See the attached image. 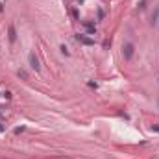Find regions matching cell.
<instances>
[{
  "label": "cell",
  "mask_w": 159,
  "mask_h": 159,
  "mask_svg": "<svg viewBox=\"0 0 159 159\" xmlns=\"http://www.w3.org/2000/svg\"><path fill=\"white\" fill-rule=\"evenodd\" d=\"M28 61H30V67L33 68V71H39V68H41V65H39V59L35 58V54H30V56H28Z\"/></svg>",
  "instance_id": "obj_2"
},
{
  "label": "cell",
  "mask_w": 159,
  "mask_h": 159,
  "mask_svg": "<svg viewBox=\"0 0 159 159\" xmlns=\"http://www.w3.org/2000/svg\"><path fill=\"white\" fill-rule=\"evenodd\" d=\"M76 41H78V43H81V45H85V46L94 45V39L89 37L87 33H78V35H76Z\"/></svg>",
  "instance_id": "obj_1"
},
{
  "label": "cell",
  "mask_w": 159,
  "mask_h": 159,
  "mask_svg": "<svg viewBox=\"0 0 159 159\" xmlns=\"http://www.w3.org/2000/svg\"><path fill=\"white\" fill-rule=\"evenodd\" d=\"M17 74H19V78H22V80H26V78H28V74H26L24 71H19Z\"/></svg>",
  "instance_id": "obj_6"
},
{
  "label": "cell",
  "mask_w": 159,
  "mask_h": 159,
  "mask_svg": "<svg viewBox=\"0 0 159 159\" xmlns=\"http://www.w3.org/2000/svg\"><path fill=\"white\" fill-rule=\"evenodd\" d=\"M124 56H126V59H130L131 56H133V45H126V46H124Z\"/></svg>",
  "instance_id": "obj_3"
},
{
  "label": "cell",
  "mask_w": 159,
  "mask_h": 159,
  "mask_svg": "<svg viewBox=\"0 0 159 159\" xmlns=\"http://www.w3.org/2000/svg\"><path fill=\"white\" fill-rule=\"evenodd\" d=\"M15 39H17V35H15V28H13V26H9V41L13 43Z\"/></svg>",
  "instance_id": "obj_5"
},
{
  "label": "cell",
  "mask_w": 159,
  "mask_h": 159,
  "mask_svg": "<svg viewBox=\"0 0 159 159\" xmlns=\"http://www.w3.org/2000/svg\"><path fill=\"white\" fill-rule=\"evenodd\" d=\"M83 26H85V30L91 33V35H94V33H96V26L93 22H83Z\"/></svg>",
  "instance_id": "obj_4"
}]
</instances>
